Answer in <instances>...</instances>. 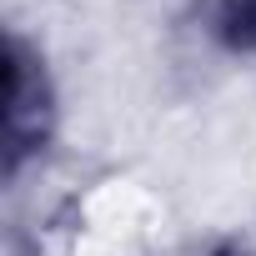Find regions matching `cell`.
<instances>
[{
    "mask_svg": "<svg viewBox=\"0 0 256 256\" xmlns=\"http://www.w3.org/2000/svg\"><path fill=\"white\" fill-rule=\"evenodd\" d=\"M50 120H56V96H50L46 66L20 36H10V46H6V110H0L6 171H20L36 151H46Z\"/></svg>",
    "mask_w": 256,
    "mask_h": 256,
    "instance_id": "cell-1",
    "label": "cell"
},
{
    "mask_svg": "<svg viewBox=\"0 0 256 256\" xmlns=\"http://www.w3.org/2000/svg\"><path fill=\"white\" fill-rule=\"evenodd\" d=\"M196 20L216 46L256 56V0H196Z\"/></svg>",
    "mask_w": 256,
    "mask_h": 256,
    "instance_id": "cell-2",
    "label": "cell"
}]
</instances>
